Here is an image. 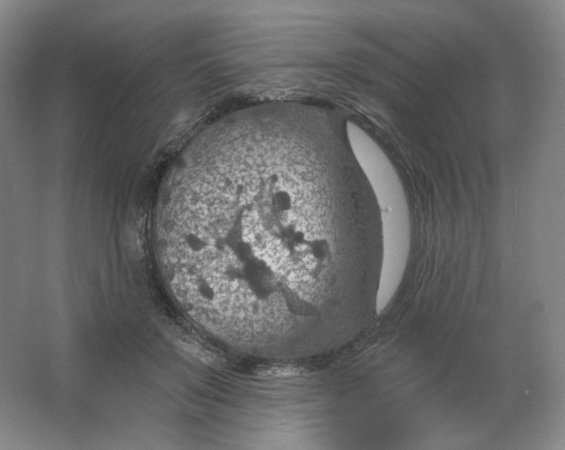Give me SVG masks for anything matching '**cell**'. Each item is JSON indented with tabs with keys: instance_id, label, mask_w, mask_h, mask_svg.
Wrapping results in <instances>:
<instances>
[{
	"instance_id": "obj_1",
	"label": "cell",
	"mask_w": 565,
	"mask_h": 450,
	"mask_svg": "<svg viewBox=\"0 0 565 450\" xmlns=\"http://www.w3.org/2000/svg\"><path fill=\"white\" fill-rule=\"evenodd\" d=\"M362 189L349 162L307 136L244 131L178 169L157 232L212 294L249 311H289L356 277Z\"/></svg>"
}]
</instances>
